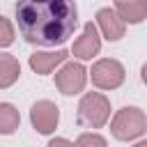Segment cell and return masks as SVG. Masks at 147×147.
<instances>
[{"label":"cell","mask_w":147,"mask_h":147,"mask_svg":"<svg viewBox=\"0 0 147 147\" xmlns=\"http://www.w3.org/2000/svg\"><path fill=\"white\" fill-rule=\"evenodd\" d=\"M78 119L90 129H101L110 119V101L99 92H87L78 103Z\"/></svg>","instance_id":"3957f363"},{"label":"cell","mask_w":147,"mask_h":147,"mask_svg":"<svg viewBox=\"0 0 147 147\" xmlns=\"http://www.w3.org/2000/svg\"><path fill=\"white\" fill-rule=\"evenodd\" d=\"M21 124V115L16 110V106L11 103H0V136H9L18 129Z\"/></svg>","instance_id":"7c38bea8"},{"label":"cell","mask_w":147,"mask_h":147,"mask_svg":"<svg viewBox=\"0 0 147 147\" xmlns=\"http://www.w3.org/2000/svg\"><path fill=\"white\" fill-rule=\"evenodd\" d=\"M145 129H147V117L136 106L119 108L110 122V133L117 140H136L145 133Z\"/></svg>","instance_id":"7a4b0ae2"},{"label":"cell","mask_w":147,"mask_h":147,"mask_svg":"<svg viewBox=\"0 0 147 147\" xmlns=\"http://www.w3.org/2000/svg\"><path fill=\"white\" fill-rule=\"evenodd\" d=\"M67 57H69V53L62 51V48L55 51V53H32V55H30V69H32L34 74L46 76V74H51L55 67H60Z\"/></svg>","instance_id":"9c48e42d"},{"label":"cell","mask_w":147,"mask_h":147,"mask_svg":"<svg viewBox=\"0 0 147 147\" xmlns=\"http://www.w3.org/2000/svg\"><path fill=\"white\" fill-rule=\"evenodd\" d=\"M46 147H74V142H69L67 138H55V140H51Z\"/></svg>","instance_id":"9a60e30c"},{"label":"cell","mask_w":147,"mask_h":147,"mask_svg":"<svg viewBox=\"0 0 147 147\" xmlns=\"http://www.w3.org/2000/svg\"><path fill=\"white\" fill-rule=\"evenodd\" d=\"M21 76V64L14 55L9 53H0V90L11 87Z\"/></svg>","instance_id":"8fae6325"},{"label":"cell","mask_w":147,"mask_h":147,"mask_svg":"<svg viewBox=\"0 0 147 147\" xmlns=\"http://www.w3.org/2000/svg\"><path fill=\"white\" fill-rule=\"evenodd\" d=\"M90 76H92V83L99 90H117L124 83L126 71H124L122 62H117L113 57H103V60H99V62L92 64Z\"/></svg>","instance_id":"277c9868"},{"label":"cell","mask_w":147,"mask_h":147,"mask_svg":"<svg viewBox=\"0 0 147 147\" xmlns=\"http://www.w3.org/2000/svg\"><path fill=\"white\" fill-rule=\"evenodd\" d=\"M96 25L101 30V34L108 39V41H119L124 37V30H126V23L117 16L115 9L110 7H103L96 11Z\"/></svg>","instance_id":"ba28073f"},{"label":"cell","mask_w":147,"mask_h":147,"mask_svg":"<svg viewBox=\"0 0 147 147\" xmlns=\"http://www.w3.org/2000/svg\"><path fill=\"white\" fill-rule=\"evenodd\" d=\"M74 55L76 57H80V60H92L99 51H101V37H99V28L90 21V23H85V28H83V34L74 41Z\"/></svg>","instance_id":"52a82bcc"},{"label":"cell","mask_w":147,"mask_h":147,"mask_svg":"<svg viewBox=\"0 0 147 147\" xmlns=\"http://www.w3.org/2000/svg\"><path fill=\"white\" fill-rule=\"evenodd\" d=\"M30 122H32L37 133L48 136L55 131V126L60 122V110L53 101H37L30 108Z\"/></svg>","instance_id":"8992f818"},{"label":"cell","mask_w":147,"mask_h":147,"mask_svg":"<svg viewBox=\"0 0 147 147\" xmlns=\"http://www.w3.org/2000/svg\"><path fill=\"white\" fill-rule=\"evenodd\" d=\"M14 44V25L9 18L0 16V48H7Z\"/></svg>","instance_id":"5bb4252c"},{"label":"cell","mask_w":147,"mask_h":147,"mask_svg":"<svg viewBox=\"0 0 147 147\" xmlns=\"http://www.w3.org/2000/svg\"><path fill=\"white\" fill-rule=\"evenodd\" d=\"M74 147H108V142L99 133H83V136H78Z\"/></svg>","instance_id":"4fadbf2b"},{"label":"cell","mask_w":147,"mask_h":147,"mask_svg":"<svg viewBox=\"0 0 147 147\" xmlns=\"http://www.w3.org/2000/svg\"><path fill=\"white\" fill-rule=\"evenodd\" d=\"M115 11L124 23H142L147 18V0H117Z\"/></svg>","instance_id":"30bf717a"},{"label":"cell","mask_w":147,"mask_h":147,"mask_svg":"<svg viewBox=\"0 0 147 147\" xmlns=\"http://www.w3.org/2000/svg\"><path fill=\"white\" fill-rule=\"evenodd\" d=\"M133 147H147V140H140V142H136Z\"/></svg>","instance_id":"e0dca14e"},{"label":"cell","mask_w":147,"mask_h":147,"mask_svg":"<svg viewBox=\"0 0 147 147\" xmlns=\"http://www.w3.org/2000/svg\"><path fill=\"white\" fill-rule=\"evenodd\" d=\"M140 78H142V83L147 85V62L142 64V69H140Z\"/></svg>","instance_id":"2e32d148"},{"label":"cell","mask_w":147,"mask_h":147,"mask_svg":"<svg viewBox=\"0 0 147 147\" xmlns=\"http://www.w3.org/2000/svg\"><path fill=\"white\" fill-rule=\"evenodd\" d=\"M16 23L28 44L60 46L74 34L78 9L74 0H18Z\"/></svg>","instance_id":"6da1fadb"},{"label":"cell","mask_w":147,"mask_h":147,"mask_svg":"<svg viewBox=\"0 0 147 147\" xmlns=\"http://www.w3.org/2000/svg\"><path fill=\"white\" fill-rule=\"evenodd\" d=\"M87 83V69L80 64V62H67L57 74H55V85L62 94L67 96H74L78 92H83Z\"/></svg>","instance_id":"5b68a950"},{"label":"cell","mask_w":147,"mask_h":147,"mask_svg":"<svg viewBox=\"0 0 147 147\" xmlns=\"http://www.w3.org/2000/svg\"><path fill=\"white\" fill-rule=\"evenodd\" d=\"M115 2H117V0H115Z\"/></svg>","instance_id":"ac0fdd59"}]
</instances>
